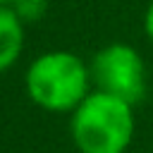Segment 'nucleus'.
<instances>
[{"label": "nucleus", "instance_id": "f03ea898", "mask_svg": "<svg viewBox=\"0 0 153 153\" xmlns=\"http://www.w3.org/2000/svg\"><path fill=\"white\" fill-rule=\"evenodd\" d=\"M24 86L38 108L48 112H74L91 93V69L69 50H48L29 65Z\"/></svg>", "mask_w": 153, "mask_h": 153}, {"label": "nucleus", "instance_id": "f257e3e1", "mask_svg": "<svg viewBox=\"0 0 153 153\" xmlns=\"http://www.w3.org/2000/svg\"><path fill=\"white\" fill-rule=\"evenodd\" d=\"M134 129V105L103 91H91L69 120L79 153H124L131 146Z\"/></svg>", "mask_w": 153, "mask_h": 153}, {"label": "nucleus", "instance_id": "7ed1b4c3", "mask_svg": "<svg viewBox=\"0 0 153 153\" xmlns=\"http://www.w3.org/2000/svg\"><path fill=\"white\" fill-rule=\"evenodd\" d=\"M91 81L96 91L117 96L129 105H136L146 96V67L136 48L129 43H110L100 48L91 65Z\"/></svg>", "mask_w": 153, "mask_h": 153}, {"label": "nucleus", "instance_id": "0eeeda50", "mask_svg": "<svg viewBox=\"0 0 153 153\" xmlns=\"http://www.w3.org/2000/svg\"><path fill=\"white\" fill-rule=\"evenodd\" d=\"M12 2H14V0H0V7H10Z\"/></svg>", "mask_w": 153, "mask_h": 153}, {"label": "nucleus", "instance_id": "39448f33", "mask_svg": "<svg viewBox=\"0 0 153 153\" xmlns=\"http://www.w3.org/2000/svg\"><path fill=\"white\" fill-rule=\"evenodd\" d=\"M14 10V14L26 24V22H38L45 10H48V0H14L10 5Z\"/></svg>", "mask_w": 153, "mask_h": 153}, {"label": "nucleus", "instance_id": "20e7f679", "mask_svg": "<svg viewBox=\"0 0 153 153\" xmlns=\"http://www.w3.org/2000/svg\"><path fill=\"white\" fill-rule=\"evenodd\" d=\"M24 48V22L12 7H0V74L7 72L22 55Z\"/></svg>", "mask_w": 153, "mask_h": 153}, {"label": "nucleus", "instance_id": "423d86ee", "mask_svg": "<svg viewBox=\"0 0 153 153\" xmlns=\"http://www.w3.org/2000/svg\"><path fill=\"white\" fill-rule=\"evenodd\" d=\"M143 31H146L148 41L153 43V0L148 2V7H146V14H143Z\"/></svg>", "mask_w": 153, "mask_h": 153}]
</instances>
